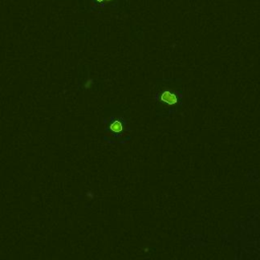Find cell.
I'll use <instances>...</instances> for the list:
<instances>
[{"label":"cell","instance_id":"obj_1","mask_svg":"<svg viewBox=\"0 0 260 260\" xmlns=\"http://www.w3.org/2000/svg\"><path fill=\"white\" fill-rule=\"evenodd\" d=\"M161 100L169 105H174L177 103V97L173 95L172 93H170V91H164V93L162 94V96H161Z\"/></svg>","mask_w":260,"mask_h":260},{"label":"cell","instance_id":"obj_2","mask_svg":"<svg viewBox=\"0 0 260 260\" xmlns=\"http://www.w3.org/2000/svg\"><path fill=\"white\" fill-rule=\"evenodd\" d=\"M111 130L113 131V132H121L122 131V124H121V122H119V121H115V122H113L112 123V125H111Z\"/></svg>","mask_w":260,"mask_h":260},{"label":"cell","instance_id":"obj_3","mask_svg":"<svg viewBox=\"0 0 260 260\" xmlns=\"http://www.w3.org/2000/svg\"><path fill=\"white\" fill-rule=\"evenodd\" d=\"M91 84H93V80H91V79H89V80H87V82L86 84V89H89V87L91 86Z\"/></svg>","mask_w":260,"mask_h":260},{"label":"cell","instance_id":"obj_4","mask_svg":"<svg viewBox=\"0 0 260 260\" xmlns=\"http://www.w3.org/2000/svg\"><path fill=\"white\" fill-rule=\"evenodd\" d=\"M97 1H98V2H102V1H104V0H97Z\"/></svg>","mask_w":260,"mask_h":260},{"label":"cell","instance_id":"obj_5","mask_svg":"<svg viewBox=\"0 0 260 260\" xmlns=\"http://www.w3.org/2000/svg\"><path fill=\"white\" fill-rule=\"evenodd\" d=\"M106 1H110V0H106Z\"/></svg>","mask_w":260,"mask_h":260}]
</instances>
